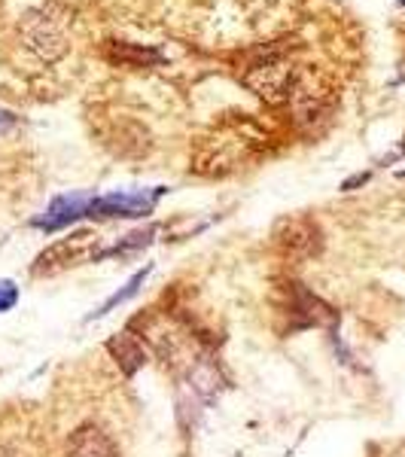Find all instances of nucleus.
Returning a JSON list of instances; mask_svg holds the SVG:
<instances>
[{
    "label": "nucleus",
    "mask_w": 405,
    "mask_h": 457,
    "mask_svg": "<svg viewBox=\"0 0 405 457\" xmlns=\"http://www.w3.org/2000/svg\"><path fill=\"white\" fill-rule=\"evenodd\" d=\"M366 180H369V174H357V177H351V180L344 183L342 189H353V187H360V183H366Z\"/></svg>",
    "instance_id": "14"
},
{
    "label": "nucleus",
    "mask_w": 405,
    "mask_h": 457,
    "mask_svg": "<svg viewBox=\"0 0 405 457\" xmlns=\"http://www.w3.org/2000/svg\"><path fill=\"white\" fill-rule=\"evenodd\" d=\"M68 457H120L116 442L107 436L104 427L79 424L68 439Z\"/></svg>",
    "instance_id": "7"
},
{
    "label": "nucleus",
    "mask_w": 405,
    "mask_h": 457,
    "mask_svg": "<svg viewBox=\"0 0 405 457\" xmlns=\"http://www.w3.org/2000/svg\"><path fill=\"white\" fill-rule=\"evenodd\" d=\"M104 250L107 247H101V235L95 232V228H77V232L64 235V238L53 241L46 250L37 253V260L31 265V275L34 278L64 275V271L79 269V265L104 260Z\"/></svg>",
    "instance_id": "2"
},
{
    "label": "nucleus",
    "mask_w": 405,
    "mask_h": 457,
    "mask_svg": "<svg viewBox=\"0 0 405 457\" xmlns=\"http://www.w3.org/2000/svg\"><path fill=\"white\" fill-rule=\"evenodd\" d=\"M153 235H156V228H141V232H131V235H125V238L120 241V245H113V247H107L104 250V256H131V253H137L141 247H146L153 241Z\"/></svg>",
    "instance_id": "12"
},
{
    "label": "nucleus",
    "mask_w": 405,
    "mask_h": 457,
    "mask_svg": "<svg viewBox=\"0 0 405 457\" xmlns=\"http://www.w3.org/2000/svg\"><path fill=\"white\" fill-rule=\"evenodd\" d=\"M244 83L269 104H284V101H290L296 95L299 71L281 53L271 49V53H265L260 62H253L244 71Z\"/></svg>",
    "instance_id": "3"
},
{
    "label": "nucleus",
    "mask_w": 405,
    "mask_h": 457,
    "mask_svg": "<svg viewBox=\"0 0 405 457\" xmlns=\"http://www.w3.org/2000/svg\"><path fill=\"white\" fill-rule=\"evenodd\" d=\"M275 314L284 320V333H302V329H333L338 323V312L314 296L305 284L281 281L271 296Z\"/></svg>",
    "instance_id": "1"
},
{
    "label": "nucleus",
    "mask_w": 405,
    "mask_h": 457,
    "mask_svg": "<svg viewBox=\"0 0 405 457\" xmlns=\"http://www.w3.org/2000/svg\"><path fill=\"white\" fill-rule=\"evenodd\" d=\"M21 37L40 58L55 62L64 55L68 43H64V19H55V6H43L31 10L21 19Z\"/></svg>",
    "instance_id": "4"
},
{
    "label": "nucleus",
    "mask_w": 405,
    "mask_h": 457,
    "mask_svg": "<svg viewBox=\"0 0 405 457\" xmlns=\"http://www.w3.org/2000/svg\"><path fill=\"white\" fill-rule=\"evenodd\" d=\"M275 245L286 260H308L320 250V228L308 217H290L277 223Z\"/></svg>",
    "instance_id": "5"
},
{
    "label": "nucleus",
    "mask_w": 405,
    "mask_h": 457,
    "mask_svg": "<svg viewBox=\"0 0 405 457\" xmlns=\"http://www.w3.org/2000/svg\"><path fill=\"white\" fill-rule=\"evenodd\" d=\"M107 351H110V357L116 360V366H120L125 375H135L137 370H144L146 360H150V351H146L144 338L135 336L131 329H125V333L110 338Z\"/></svg>",
    "instance_id": "8"
},
{
    "label": "nucleus",
    "mask_w": 405,
    "mask_h": 457,
    "mask_svg": "<svg viewBox=\"0 0 405 457\" xmlns=\"http://www.w3.org/2000/svg\"><path fill=\"white\" fill-rule=\"evenodd\" d=\"M88 204H92V198L86 195H64V198H55L53 204L46 208V217H37L34 226L37 228H62L73 223L77 217H86L88 213Z\"/></svg>",
    "instance_id": "9"
},
{
    "label": "nucleus",
    "mask_w": 405,
    "mask_h": 457,
    "mask_svg": "<svg viewBox=\"0 0 405 457\" xmlns=\"http://www.w3.org/2000/svg\"><path fill=\"white\" fill-rule=\"evenodd\" d=\"M16 302H19V287L12 281H0V314L10 312Z\"/></svg>",
    "instance_id": "13"
},
{
    "label": "nucleus",
    "mask_w": 405,
    "mask_h": 457,
    "mask_svg": "<svg viewBox=\"0 0 405 457\" xmlns=\"http://www.w3.org/2000/svg\"><path fill=\"white\" fill-rule=\"evenodd\" d=\"M161 193V189H159ZM159 193L144 195V193H113V195H101L92 198L88 204V217H146L156 208Z\"/></svg>",
    "instance_id": "6"
},
{
    "label": "nucleus",
    "mask_w": 405,
    "mask_h": 457,
    "mask_svg": "<svg viewBox=\"0 0 405 457\" xmlns=\"http://www.w3.org/2000/svg\"><path fill=\"white\" fill-rule=\"evenodd\" d=\"M400 4H405V0H400Z\"/></svg>",
    "instance_id": "15"
},
{
    "label": "nucleus",
    "mask_w": 405,
    "mask_h": 457,
    "mask_svg": "<svg viewBox=\"0 0 405 457\" xmlns=\"http://www.w3.org/2000/svg\"><path fill=\"white\" fill-rule=\"evenodd\" d=\"M107 55L120 64H131V68H146V64H161L159 49H141L131 43H107Z\"/></svg>",
    "instance_id": "10"
},
{
    "label": "nucleus",
    "mask_w": 405,
    "mask_h": 457,
    "mask_svg": "<svg viewBox=\"0 0 405 457\" xmlns=\"http://www.w3.org/2000/svg\"><path fill=\"white\" fill-rule=\"evenodd\" d=\"M150 271H153V265H146V269H141V271H137V275L131 278V281L125 284L120 293H113V296H110V299L104 302V305H101L98 312H95L92 317H104V314H110V312H113L116 305H122V302H128L131 296H137V290H141V284L146 281V275H150ZM92 317H88V320H92Z\"/></svg>",
    "instance_id": "11"
}]
</instances>
